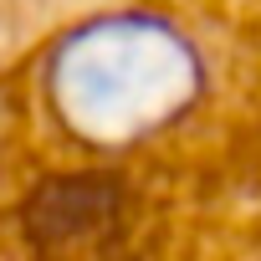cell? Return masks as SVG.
I'll list each match as a JSON object with an SVG mask.
<instances>
[{
    "label": "cell",
    "instance_id": "obj_1",
    "mask_svg": "<svg viewBox=\"0 0 261 261\" xmlns=\"http://www.w3.org/2000/svg\"><path fill=\"white\" fill-rule=\"evenodd\" d=\"M51 118L92 149L139 144L205 92L200 41L154 11H113L57 36L41 67Z\"/></svg>",
    "mask_w": 261,
    "mask_h": 261
}]
</instances>
